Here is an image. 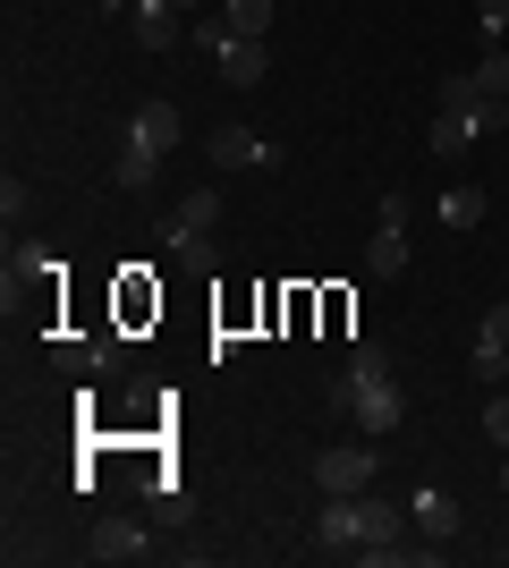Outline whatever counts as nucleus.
Instances as JSON below:
<instances>
[{
  "label": "nucleus",
  "instance_id": "nucleus-1",
  "mask_svg": "<svg viewBox=\"0 0 509 568\" xmlns=\"http://www.w3.org/2000/svg\"><path fill=\"white\" fill-rule=\"evenodd\" d=\"M501 128H509V102H476V111H434L425 144H434L441 162H467V153H476V136H501Z\"/></svg>",
  "mask_w": 509,
  "mask_h": 568
},
{
  "label": "nucleus",
  "instance_id": "nucleus-2",
  "mask_svg": "<svg viewBox=\"0 0 509 568\" xmlns=\"http://www.w3.org/2000/svg\"><path fill=\"white\" fill-rule=\"evenodd\" d=\"M332 407H339V416H357V433H399V416H408L399 382H348V374H339Z\"/></svg>",
  "mask_w": 509,
  "mask_h": 568
},
{
  "label": "nucleus",
  "instance_id": "nucleus-3",
  "mask_svg": "<svg viewBox=\"0 0 509 568\" xmlns=\"http://www.w3.org/2000/svg\"><path fill=\"white\" fill-rule=\"evenodd\" d=\"M0 272H9V281H0V306L18 314L26 297H43V288L60 281V255H51V246H34V237H9V263H0Z\"/></svg>",
  "mask_w": 509,
  "mask_h": 568
},
{
  "label": "nucleus",
  "instance_id": "nucleus-4",
  "mask_svg": "<svg viewBox=\"0 0 509 568\" xmlns=\"http://www.w3.org/2000/svg\"><path fill=\"white\" fill-rule=\"evenodd\" d=\"M315 484H323V500H332V493H365V484H374V450H365V442L323 450V458H315Z\"/></svg>",
  "mask_w": 509,
  "mask_h": 568
},
{
  "label": "nucleus",
  "instance_id": "nucleus-5",
  "mask_svg": "<svg viewBox=\"0 0 509 568\" xmlns=\"http://www.w3.org/2000/svg\"><path fill=\"white\" fill-rule=\"evenodd\" d=\"M128 144H136V153H153V162H170V153H179V102H136Z\"/></svg>",
  "mask_w": 509,
  "mask_h": 568
},
{
  "label": "nucleus",
  "instance_id": "nucleus-6",
  "mask_svg": "<svg viewBox=\"0 0 509 568\" xmlns=\"http://www.w3.org/2000/svg\"><path fill=\"white\" fill-rule=\"evenodd\" d=\"M408 526H416V535H434V544H450V535L467 526V509L441 493V484H416V493H408Z\"/></svg>",
  "mask_w": 509,
  "mask_h": 568
},
{
  "label": "nucleus",
  "instance_id": "nucleus-7",
  "mask_svg": "<svg viewBox=\"0 0 509 568\" xmlns=\"http://www.w3.org/2000/svg\"><path fill=\"white\" fill-rule=\"evenodd\" d=\"M145 551H153V526H136V518H102L94 535H85V560H111V568L145 560Z\"/></svg>",
  "mask_w": 509,
  "mask_h": 568
},
{
  "label": "nucleus",
  "instance_id": "nucleus-8",
  "mask_svg": "<svg viewBox=\"0 0 509 568\" xmlns=\"http://www.w3.org/2000/svg\"><path fill=\"white\" fill-rule=\"evenodd\" d=\"M204 144H213V170H264V162H272V144L255 136L246 119H221V128H213Z\"/></svg>",
  "mask_w": 509,
  "mask_h": 568
},
{
  "label": "nucleus",
  "instance_id": "nucleus-9",
  "mask_svg": "<svg viewBox=\"0 0 509 568\" xmlns=\"http://www.w3.org/2000/svg\"><path fill=\"white\" fill-rule=\"evenodd\" d=\"M315 551H332V560H365V535H357V493H332V509H323V526H315Z\"/></svg>",
  "mask_w": 509,
  "mask_h": 568
},
{
  "label": "nucleus",
  "instance_id": "nucleus-10",
  "mask_svg": "<svg viewBox=\"0 0 509 568\" xmlns=\"http://www.w3.org/2000/svg\"><path fill=\"white\" fill-rule=\"evenodd\" d=\"M111 356H120V339H102V332H69L60 348H51V365H60L69 382H94L102 365H111Z\"/></svg>",
  "mask_w": 509,
  "mask_h": 568
},
{
  "label": "nucleus",
  "instance_id": "nucleus-11",
  "mask_svg": "<svg viewBox=\"0 0 509 568\" xmlns=\"http://www.w3.org/2000/svg\"><path fill=\"white\" fill-rule=\"evenodd\" d=\"M128 18H136V43H145V51H179V43H187V18H179L170 0H136Z\"/></svg>",
  "mask_w": 509,
  "mask_h": 568
},
{
  "label": "nucleus",
  "instance_id": "nucleus-12",
  "mask_svg": "<svg viewBox=\"0 0 509 568\" xmlns=\"http://www.w3.org/2000/svg\"><path fill=\"white\" fill-rule=\"evenodd\" d=\"M399 526H408V500L357 493V535H365V551H374V544H399Z\"/></svg>",
  "mask_w": 509,
  "mask_h": 568
},
{
  "label": "nucleus",
  "instance_id": "nucleus-13",
  "mask_svg": "<svg viewBox=\"0 0 509 568\" xmlns=\"http://www.w3.org/2000/svg\"><path fill=\"white\" fill-rule=\"evenodd\" d=\"M153 237H162L170 255H179V272H204V281L221 272V246H213V230H170V221H162Z\"/></svg>",
  "mask_w": 509,
  "mask_h": 568
},
{
  "label": "nucleus",
  "instance_id": "nucleus-14",
  "mask_svg": "<svg viewBox=\"0 0 509 568\" xmlns=\"http://www.w3.org/2000/svg\"><path fill=\"white\" fill-rule=\"evenodd\" d=\"M213 60H221V85H264V69H272V51H264V43H246V34H230Z\"/></svg>",
  "mask_w": 509,
  "mask_h": 568
},
{
  "label": "nucleus",
  "instance_id": "nucleus-15",
  "mask_svg": "<svg viewBox=\"0 0 509 568\" xmlns=\"http://www.w3.org/2000/svg\"><path fill=\"white\" fill-rule=\"evenodd\" d=\"M485 204H492V195H485V187H467V179H459V187H441V195H434L441 230H476V221H485Z\"/></svg>",
  "mask_w": 509,
  "mask_h": 568
},
{
  "label": "nucleus",
  "instance_id": "nucleus-16",
  "mask_svg": "<svg viewBox=\"0 0 509 568\" xmlns=\"http://www.w3.org/2000/svg\"><path fill=\"white\" fill-rule=\"evenodd\" d=\"M365 272H408V230H399V221H383V230H374V246H365Z\"/></svg>",
  "mask_w": 509,
  "mask_h": 568
},
{
  "label": "nucleus",
  "instance_id": "nucleus-17",
  "mask_svg": "<svg viewBox=\"0 0 509 568\" xmlns=\"http://www.w3.org/2000/svg\"><path fill=\"white\" fill-rule=\"evenodd\" d=\"M221 26L246 34V43H264V34H272V0H221Z\"/></svg>",
  "mask_w": 509,
  "mask_h": 568
},
{
  "label": "nucleus",
  "instance_id": "nucleus-18",
  "mask_svg": "<svg viewBox=\"0 0 509 568\" xmlns=\"http://www.w3.org/2000/svg\"><path fill=\"white\" fill-rule=\"evenodd\" d=\"M170 230H221V187H195V195H179Z\"/></svg>",
  "mask_w": 509,
  "mask_h": 568
},
{
  "label": "nucleus",
  "instance_id": "nucleus-19",
  "mask_svg": "<svg viewBox=\"0 0 509 568\" xmlns=\"http://www.w3.org/2000/svg\"><path fill=\"white\" fill-rule=\"evenodd\" d=\"M153 170H162V162H153V153H136V144H128L120 162H111V187H120V195H145V187H153Z\"/></svg>",
  "mask_w": 509,
  "mask_h": 568
},
{
  "label": "nucleus",
  "instance_id": "nucleus-20",
  "mask_svg": "<svg viewBox=\"0 0 509 568\" xmlns=\"http://www.w3.org/2000/svg\"><path fill=\"white\" fill-rule=\"evenodd\" d=\"M348 382H390V348H383V339H357V356H348Z\"/></svg>",
  "mask_w": 509,
  "mask_h": 568
},
{
  "label": "nucleus",
  "instance_id": "nucleus-21",
  "mask_svg": "<svg viewBox=\"0 0 509 568\" xmlns=\"http://www.w3.org/2000/svg\"><path fill=\"white\" fill-rule=\"evenodd\" d=\"M476 77H485V94H492V102H509V43H492Z\"/></svg>",
  "mask_w": 509,
  "mask_h": 568
},
{
  "label": "nucleus",
  "instance_id": "nucleus-22",
  "mask_svg": "<svg viewBox=\"0 0 509 568\" xmlns=\"http://www.w3.org/2000/svg\"><path fill=\"white\" fill-rule=\"evenodd\" d=\"M476 26H485V43H509V0H476Z\"/></svg>",
  "mask_w": 509,
  "mask_h": 568
},
{
  "label": "nucleus",
  "instance_id": "nucleus-23",
  "mask_svg": "<svg viewBox=\"0 0 509 568\" xmlns=\"http://www.w3.org/2000/svg\"><path fill=\"white\" fill-rule=\"evenodd\" d=\"M485 433H492V450H509V390L492 382V407H485Z\"/></svg>",
  "mask_w": 509,
  "mask_h": 568
},
{
  "label": "nucleus",
  "instance_id": "nucleus-24",
  "mask_svg": "<svg viewBox=\"0 0 509 568\" xmlns=\"http://www.w3.org/2000/svg\"><path fill=\"white\" fill-rule=\"evenodd\" d=\"M26 204H34V195H26V179L9 170V179H0V213H9V230H18V213H26Z\"/></svg>",
  "mask_w": 509,
  "mask_h": 568
},
{
  "label": "nucleus",
  "instance_id": "nucleus-25",
  "mask_svg": "<svg viewBox=\"0 0 509 568\" xmlns=\"http://www.w3.org/2000/svg\"><path fill=\"white\" fill-rule=\"evenodd\" d=\"M485 339H501V348H509V297H501V306L485 314Z\"/></svg>",
  "mask_w": 509,
  "mask_h": 568
},
{
  "label": "nucleus",
  "instance_id": "nucleus-26",
  "mask_svg": "<svg viewBox=\"0 0 509 568\" xmlns=\"http://www.w3.org/2000/svg\"><path fill=\"white\" fill-rule=\"evenodd\" d=\"M170 9H179V18H187V9H204V0H170Z\"/></svg>",
  "mask_w": 509,
  "mask_h": 568
},
{
  "label": "nucleus",
  "instance_id": "nucleus-27",
  "mask_svg": "<svg viewBox=\"0 0 509 568\" xmlns=\"http://www.w3.org/2000/svg\"><path fill=\"white\" fill-rule=\"evenodd\" d=\"M501 493H509V450H501Z\"/></svg>",
  "mask_w": 509,
  "mask_h": 568
},
{
  "label": "nucleus",
  "instance_id": "nucleus-28",
  "mask_svg": "<svg viewBox=\"0 0 509 568\" xmlns=\"http://www.w3.org/2000/svg\"><path fill=\"white\" fill-rule=\"evenodd\" d=\"M102 9H136V0H102Z\"/></svg>",
  "mask_w": 509,
  "mask_h": 568
},
{
  "label": "nucleus",
  "instance_id": "nucleus-29",
  "mask_svg": "<svg viewBox=\"0 0 509 568\" xmlns=\"http://www.w3.org/2000/svg\"><path fill=\"white\" fill-rule=\"evenodd\" d=\"M501 560H509V535H501Z\"/></svg>",
  "mask_w": 509,
  "mask_h": 568
}]
</instances>
